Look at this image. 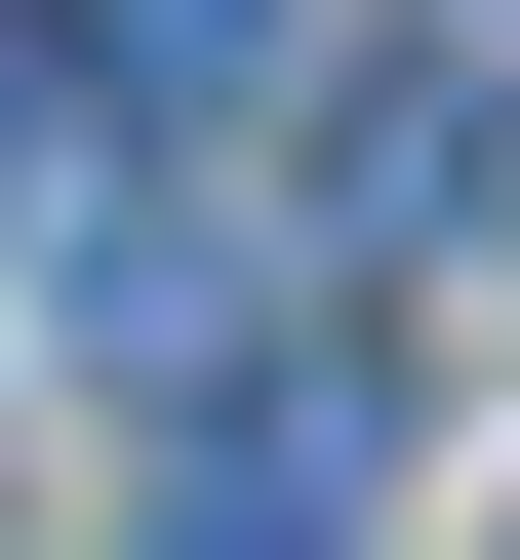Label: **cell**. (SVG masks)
Listing matches in <instances>:
<instances>
[{
	"mask_svg": "<svg viewBox=\"0 0 520 560\" xmlns=\"http://www.w3.org/2000/svg\"><path fill=\"white\" fill-rule=\"evenodd\" d=\"M120 560H401V400L280 320V361H200L161 400V480H120Z\"/></svg>",
	"mask_w": 520,
	"mask_h": 560,
	"instance_id": "1",
	"label": "cell"
},
{
	"mask_svg": "<svg viewBox=\"0 0 520 560\" xmlns=\"http://www.w3.org/2000/svg\"><path fill=\"white\" fill-rule=\"evenodd\" d=\"M0 241H41V361H81V400H200V361H280V280H241V200H161V161H41Z\"/></svg>",
	"mask_w": 520,
	"mask_h": 560,
	"instance_id": "2",
	"label": "cell"
},
{
	"mask_svg": "<svg viewBox=\"0 0 520 560\" xmlns=\"http://www.w3.org/2000/svg\"><path fill=\"white\" fill-rule=\"evenodd\" d=\"M41 40H81V120H241L280 40H321V0H41Z\"/></svg>",
	"mask_w": 520,
	"mask_h": 560,
	"instance_id": "3",
	"label": "cell"
},
{
	"mask_svg": "<svg viewBox=\"0 0 520 560\" xmlns=\"http://www.w3.org/2000/svg\"><path fill=\"white\" fill-rule=\"evenodd\" d=\"M41 120H81V40H41V0H0V200H41Z\"/></svg>",
	"mask_w": 520,
	"mask_h": 560,
	"instance_id": "4",
	"label": "cell"
}]
</instances>
